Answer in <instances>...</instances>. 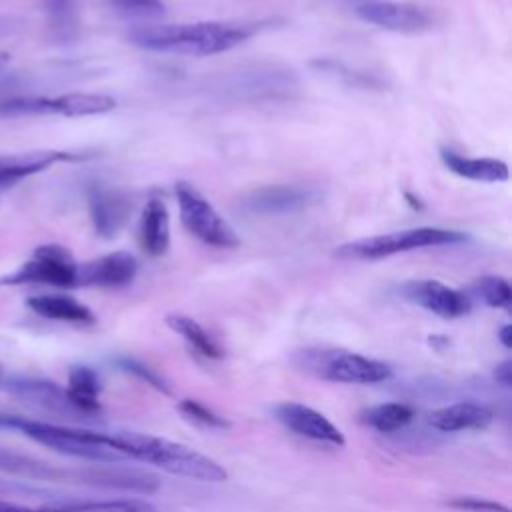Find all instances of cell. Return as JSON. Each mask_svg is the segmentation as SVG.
<instances>
[{"label": "cell", "mask_w": 512, "mask_h": 512, "mask_svg": "<svg viewBox=\"0 0 512 512\" xmlns=\"http://www.w3.org/2000/svg\"><path fill=\"white\" fill-rule=\"evenodd\" d=\"M440 160L452 174L466 180L488 184L508 180V164L498 158H472L462 156L450 148H440Z\"/></svg>", "instance_id": "obj_18"}, {"label": "cell", "mask_w": 512, "mask_h": 512, "mask_svg": "<svg viewBox=\"0 0 512 512\" xmlns=\"http://www.w3.org/2000/svg\"><path fill=\"white\" fill-rule=\"evenodd\" d=\"M322 200V194L316 188L300 184H274L262 186L250 192L244 200L246 210L260 216H280L294 214L316 206Z\"/></svg>", "instance_id": "obj_9"}, {"label": "cell", "mask_w": 512, "mask_h": 512, "mask_svg": "<svg viewBox=\"0 0 512 512\" xmlns=\"http://www.w3.org/2000/svg\"><path fill=\"white\" fill-rule=\"evenodd\" d=\"M138 272V262L130 252L118 250L104 254L96 260L78 264L76 286L96 288H122L128 286Z\"/></svg>", "instance_id": "obj_12"}, {"label": "cell", "mask_w": 512, "mask_h": 512, "mask_svg": "<svg viewBox=\"0 0 512 512\" xmlns=\"http://www.w3.org/2000/svg\"><path fill=\"white\" fill-rule=\"evenodd\" d=\"M468 236L458 230L434 228V226H420L410 230L388 232L370 238H358L346 244H340L334 254L346 260H380L400 252L432 248V246H452L466 242Z\"/></svg>", "instance_id": "obj_4"}, {"label": "cell", "mask_w": 512, "mask_h": 512, "mask_svg": "<svg viewBox=\"0 0 512 512\" xmlns=\"http://www.w3.org/2000/svg\"><path fill=\"white\" fill-rule=\"evenodd\" d=\"M6 390L16 398L62 418H82L72 406L66 388L56 382L44 378H12L6 382Z\"/></svg>", "instance_id": "obj_14"}, {"label": "cell", "mask_w": 512, "mask_h": 512, "mask_svg": "<svg viewBox=\"0 0 512 512\" xmlns=\"http://www.w3.org/2000/svg\"><path fill=\"white\" fill-rule=\"evenodd\" d=\"M178 408H180V412H182L188 420H192V422H196V424H200V426L216 428V430H224V428L230 426V422H228L224 416H218L216 412H212L210 408H206L204 404H200V402H196V400H192V398H184V400L178 404Z\"/></svg>", "instance_id": "obj_28"}, {"label": "cell", "mask_w": 512, "mask_h": 512, "mask_svg": "<svg viewBox=\"0 0 512 512\" xmlns=\"http://www.w3.org/2000/svg\"><path fill=\"white\" fill-rule=\"evenodd\" d=\"M80 158L84 156L62 152V150H30V152H18V154H4L0 156V190L6 186H12L14 182L26 176L42 172L56 162L80 160Z\"/></svg>", "instance_id": "obj_15"}, {"label": "cell", "mask_w": 512, "mask_h": 512, "mask_svg": "<svg viewBox=\"0 0 512 512\" xmlns=\"http://www.w3.org/2000/svg\"><path fill=\"white\" fill-rule=\"evenodd\" d=\"M294 360L304 372L340 384H376L392 376V368L386 362L348 350L306 348Z\"/></svg>", "instance_id": "obj_5"}, {"label": "cell", "mask_w": 512, "mask_h": 512, "mask_svg": "<svg viewBox=\"0 0 512 512\" xmlns=\"http://www.w3.org/2000/svg\"><path fill=\"white\" fill-rule=\"evenodd\" d=\"M450 508L462 510V512H510L508 506L492 502V500H482L476 496H456L446 502Z\"/></svg>", "instance_id": "obj_30"}, {"label": "cell", "mask_w": 512, "mask_h": 512, "mask_svg": "<svg viewBox=\"0 0 512 512\" xmlns=\"http://www.w3.org/2000/svg\"><path fill=\"white\" fill-rule=\"evenodd\" d=\"M354 10L360 20L390 32L418 34L432 28L430 12L414 2L368 0V2H360Z\"/></svg>", "instance_id": "obj_8"}, {"label": "cell", "mask_w": 512, "mask_h": 512, "mask_svg": "<svg viewBox=\"0 0 512 512\" xmlns=\"http://www.w3.org/2000/svg\"><path fill=\"white\" fill-rule=\"evenodd\" d=\"M16 30V22L12 18H0V38L12 34Z\"/></svg>", "instance_id": "obj_33"}, {"label": "cell", "mask_w": 512, "mask_h": 512, "mask_svg": "<svg viewBox=\"0 0 512 512\" xmlns=\"http://www.w3.org/2000/svg\"><path fill=\"white\" fill-rule=\"evenodd\" d=\"M258 26L244 22H190V24H138L128 42L142 50L176 56H214L246 42Z\"/></svg>", "instance_id": "obj_1"}, {"label": "cell", "mask_w": 512, "mask_h": 512, "mask_svg": "<svg viewBox=\"0 0 512 512\" xmlns=\"http://www.w3.org/2000/svg\"><path fill=\"white\" fill-rule=\"evenodd\" d=\"M402 296L440 318H460L470 312V298L438 280H410L400 288Z\"/></svg>", "instance_id": "obj_11"}, {"label": "cell", "mask_w": 512, "mask_h": 512, "mask_svg": "<svg viewBox=\"0 0 512 512\" xmlns=\"http://www.w3.org/2000/svg\"><path fill=\"white\" fill-rule=\"evenodd\" d=\"M8 62H10V54H8V52H2V50H0V70H2V68H4V66H6Z\"/></svg>", "instance_id": "obj_34"}, {"label": "cell", "mask_w": 512, "mask_h": 512, "mask_svg": "<svg viewBox=\"0 0 512 512\" xmlns=\"http://www.w3.org/2000/svg\"><path fill=\"white\" fill-rule=\"evenodd\" d=\"M116 100L106 94H88V92H70L54 96V114L60 116H94L114 110Z\"/></svg>", "instance_id": "obj_23"}, {"label": "cell", "mask_w": 512, "mask_h": 512, "mask_svg": "<svg viewBox=\"0 0 512 512\" xmlns=\"http://www.w3.org/2000/svg\"><path fill=\"white\" fill-rule=\"evenodd\" d=\"M138 244L146 256L158 258L170 246V216L162 198H148L140 216Z\"/></svg>", "instance_id": "obj_16"}, {"label": "cell", "mask_w": 512, "mask_h": 512, "mask_svg": "<svg viewBox=\"0 0 512 512\" xmlns=\"http://www.w3.org/2000/svg\"><path fill=\"white\" fill-rule=\"evenodd\" d=\"M0 380H2V366H0Z\"/></svg>", "instance_id": "obj_35"}, {"label": "cell", "mask_w": 512, "mask_h": 512, "mask_svg": "<svg viewBox=\"0 0 512 512\" xmlns=\"http://www.w3.org/2000/svg\"><path fill=\"white\" fill-rule=\"evenodd\" d=\"M50 36L58 44H70L78 36L80 14L78 0H44Z\"/></svg>", "instance_id": "obj_22"}, {"label": "cell", "mask_w": 512, "mask_h": 512, "mask_svg": "<svg viewBox=\"0 0 512 512\" xmlns=\"http://www.w3.org/2000/svg\"><path fill=\"white\" fill-rule=\"evenodd\" d=\"M174 194L180 222L190 236L212 248L230 250L240 246V236L236 230L198 188H194L190 182H178L174 186Z\"/></svg>", "instance_id": "obj_6"}, {"label": "cell", "mask_w": 512, "mask_h": 512, "mask_svg": "<svg viewBox=\"0 0 512 512\" xmlns=\"http://www.w3.org/2000/svg\"><path fill=\"white\" fill-rule=\"evenodd\" d=\"M274 416L286 430L300 438L336 448L346 444L344 434L324 414L306 404L282 402L274 408Z\"/></svg>", "instance_id": "obj_10"}, {"label": "cell", "mask_w": 512, "mask_h": 512, "mask_svg": "<svg viewBox=\"0 0 512 512\" xmlns=\"http://www.w3.org/2000/svg\"><path fill=\"white\" fill-rule=\"evenodd\" d=\"M28 308L42 318L70 322V324H94V314L88 306L66 294H38L26 300Z\"/></svg>", "instance_id": "obj_19"}, {"label": "cell", "mask_w": 512, "mask_h": 512, "mask_svg": "<svg viewBox=\"0 0 512 512\" xmlns=\"http://www.w3.org/2000/svg\"><path fill=\"white\" fill-rule=\"evenodd\" d=\"M66 394L82 418H96L102 412V406L98 400L100 380L90 366L70 368Z\"/></svg>", "instance_id": "obj_20"}, {"label": "cell", "mask_w": 512, "mask_h": 512, "mask_svg": "<svg viewBox=\"0 0 512 512\" xmlns=\"http://www.w3.org/2000/svg\"><path fill=\"white\" fill-rule=\"evenodd\" d=\"M132 204L120 190L94 184L88 190V212L100 238H114L130 218Z\"/></svg>", "instance_id": "obj_13"}, {"label": "cell", "mask_w": 512, "mask_h": 512, "mask_svg": "<svg viewBox=\"0 0 512 512\" xmlns=\"http://www.w3.org/2000/svg\"><path fill=\"white\" fill-rule=\"evenodd\" d=\"M76 270L72 254L58 244H44L34 250V256L14 272L0 278V286L18 284H50L58 288H76Z\"/></svg>", "instance_id": "obj_7"}, {"label": "cell", "mask_w": 512, "mask_h": 512, "mask_svg": "<svg viewBox=\"0 0 512 512\" xmlns=\"http://www.w3.org/2000/svg\"><path fill=\"white\" fill-rule=\"evenodd\" d=\"M492 412L476 402H456L434 410L428 416V424L440 432L482 430L490 426Z\"/></svg>", "instance_id": "obj_17"}, {"label": "cell", "mask_w": 512, "mask_h": 512, "mask_svg": "<svg viewBox=\"0 0 512 512\" xmlns=\"http://www.w3.org/2000/svg\"><path fill=\"white\" fill-rule=\"evenodd\" d=\"M0 428L16 430L22 436L30 438L32 442L42 444L50 450H56V452L72 456V458L104 462V464L122 460V456L114 452L110 434H106V432L72 428V426L26 418L20 414H4V412H0Z\"/></svg>", "instance_id": "obj_3"}, {"label": "cell", "mask_w": 512, "mask_h": 512, "mask_svg": "<svg viewBox=\"0 0 512 512\" xmlns=\"http://www.w3.org/2000/svg\"><path fill=\"white\" fill-rule=\"evenodd\" d=\"M106 4L118 16L138 20L140 24H148L166 14V6L162 0H106Z\"/></svg>", "instance_id": "obj_26"}, {"label": "cell", "mask_w": 512, "mask_h": 512, "mask_svg": "<svg viewBox=\"0 0 512 512\" xmlns=\"http://www.w3.org/2000/svg\"><path fill=\"white\" fill-rule=\"evenodd\" d=\"M164 322L172 332L180 334L198 354H202L206 358H222L224 356L222 348L214 342V338L194 318H190L186 314L172 312L166 316Z\"/></svg>", "instance_id": "obj_24"}, {"label": "cell", "mask_w": 512, "mask_h": 512, "mask_svg": "<svg viewBox=\"0 0 512 512\" xmlns=\"http://www.w3.org/2000/svg\"><path fill=\"white\" fill-rule=\"evenodd\" d=\"M110 442L114 452L122 458H132L156 466L174 476L196 482L228 480V472L224 466L180 442L138 432H112Z\"/></svg>", "instance_id": "obj_2"}, {"label": "cell", "mask_w": 512, "mask_h": 512, "mask_svg": "<svg viewBox=\"0 0 512 512\" xmlns=\"http://www.w3.org/2000/svg\"><path fill=\"white\" fill-rule=\"evenodd\" d=\"M0 472L12 474L24 480H40V482H60L70 478V470L58 468L54 464L42 462L28 454L0 448Z\"/></svg>", "instance_id": "obj_21"}, {"label": "cell", "mask_w": 512, "mask_h": 512, "mask_svg": "<svg viewBox=\"0 0 512 512\" xmlns=\"http://www.w3.org/2000/svg\"><path fill=\"white\" fill-rule=\"evenodd\" d=\"M498 340L502 342L504 348H510L512 346V326L510 324H504L498 332Z\"/></svg>", "instance_id": "obj_32"}, {"label": "cell", "mask_w": 512, "mask_h": 512, "mask_svg": "<svg viewBox=\"0 0 512 512\" xmlns=\"http://www.w3.org/2000/svg\"><path fill=\"white\" fill-rule=\"evenodd\" d=\"M494 378H496V382L502 384L504 388H510V384H512V362H510V360L500 362V364L496 366V370H494Z\"/></svg>", "instance_id": "obj_31"}, {"label": "cell", "mask_w": 512, "mask_h": 512, "mask_svg": "<svg viewBox=\"0 0 512 512\" xmlns=\"http://www.w3.org/2000/svg\"><path fill=\"white\" fill-rule=\"evenodd\" d=\"M474 294L490 308H510L512 288L502 276H482L474 282Z\"/></svg>", "instance_id": "obj_27"}, {"label": "cell", "mask_w": 512, "mask_h": 512, "mask_svg": "<svg viewBox=\"0 0 512 512\" xmlns=\"http://www.w3.org/2000/svg\"><path fill=\"white\" fill-rule=\"evenodd\" d=\"M414 418V410L404 402H386L364 412V422L382 434H392L406 428Z\"/></svg>", "instance_id": "obj_25"}, {"label": "cell", "mask_w": 512, "mask_h": 512, "mask_svg": "<svg viewBox=\"0 0 512 512\" xmlns=\"http://www.w3.org/2000/svg\"><path fill=\"white\" fill-rule=\"evenodd\" d=\"M118 366H120L124 372H130V374L138 376L140 380H144V382L150 384L152 388H156V390H160V392H164V394H170L168 384H166L152 368H148L146 364H142V362H138V360H134V358H120V360H118Z\"/></svg>", "instance_id": "obj_29"}]
</instances>
